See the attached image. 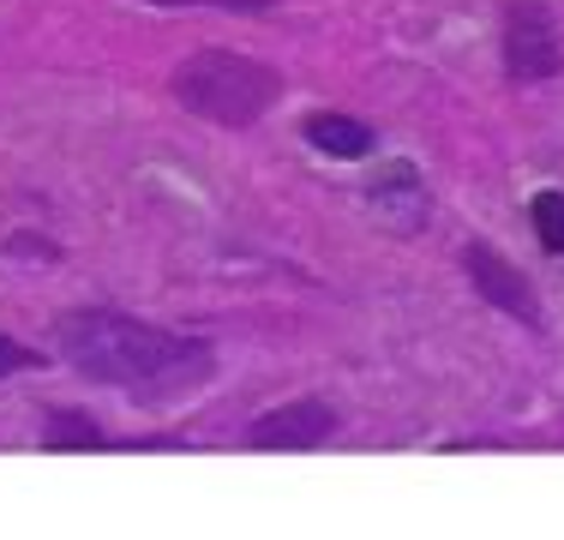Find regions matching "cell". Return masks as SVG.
<instances>
[{"label":"cell","instance_id":"obj_10","mask_svg":"<svg viewBox=\"0 0 564 540\" xmlns=\"http://www.w3.org/2000/svg\"><path fill=\"white\" fill-rule=\"evenodd\" d=\"M43 367V348H24L19 336L0 331V378H19V372H36Z\"/></svg>","mask_w":564,"mask_h":540},{"label":"cell","instance_id":"obj_9","mask_svg":"<svg viewBox=\"0 0 564 540\" xmlns=\"http://www.w3.org/2000/svg\"><path fill=\"white\" fill-rule=\"evenodd\" d=\"M529 223H534V235H541V247L564 259V193H534L529 198Z\"/></svg>","mask_w":564,"mask_h":540},{"label":"cell","instance_id":"obj_6","mask_svg":"<svg viewBox=\"0 0 564 540\" xmlns=\"http://www.w3.org/2000/svg\"><path fill=\"white\" fill-rule=\"evenodd\" d=\"M367 198L397 235H414V228L426 223V186H421V174H414V162H384L367 181Z\"/></svg>","mask_w":564,"mask_h":540},{"label":"cell","instance_id":"obj_1","mask_svg":"<svg viewBox=\"0 0 564 540\" xmlns=\"http://www.w3.org/2000/svg\"><path fill=\"white\" fill-rule=\"evenodd\" d=\"M61 360L90 385L127 390L139 402H174L186 390L210 385L217 355L205 336L163 331V324L127 318L115 306H78L61 318Z\"/></svg>","mask_w":564,"mask_h":540},{"label":"cell","instance_id":"obj_2","mask_svg":"<svg viewBox=\"0 0 564 540\" xmlns=\"http://www.w3.org/2000/svg\"><path fill=\"white\" fill-rule=\"evenodd\" d=\"M169 90L186 115L210 120V127H252L282 102V73L252 61V54L198 48L169 73Z\"/></svg>","mask_w":564,"mask_h":540},{"label":"cell","instance_id":"obj_11","mask_svg":"<svg viewBox=\"0 0 564 540\" xmlns=\"http://www.w3.org/2000/svg\"><path fill=\"white\" fill-rule=\"evenodd\" d=\"M144 7H210V12H271L276 0H144Z\"/></svg>","mask_w":564,"mask_h":540},{"label":"cell","instance_id":"obj_7","mask_svg":"<svg viewBox=\"0 0 564 540\" xmlns=\"http://www.w3.org/2000/svg\"><path fill=\"white\" fill-rule=\"evenodd\" d=\"M301 132H306V144L313 151H325V156H343V162H355V156H372V139L379 132L367 127V120H355V115H306L301 120Z\"/></svg>","mask_w":564,"mask_h":540},{"label":"cell","instance_id":"obj_3","mask_svg":"<svg viewBox=\"0 0 564 540\" xmlns=\"http://www.w3.org/2000/svg\"><path fill=\"white\" fill-rule=\"evenodd\" d=\"M564 66V43H558V24L546 0H517L505 12V73L517 85H541Z\"/></svg>","mask_w":564,"mask_h":540},{"label":"cell","instance_id":"obj_5","mask_svg":"<svg viewBox=\"0 0 564 540\" xmlns=\"http://www.w3.org/2000/svg\"><path fill=\"white\" fill-rule=\"evenodd\" d=\"M330 432H337V409L318 402V397H301V402H282V409L259 414V421L247 426V444L252 451H313Z\"/></svg>","mask_w":564,"mask_h":540},{"label":"cell","instance_id":"obj_4","mask_svg":"<svg viewBox=\"0 0 564 540\" xmlns=\"http://www.w3.org/2000/svg\"><path fill=\"white\" fill-rule=\"evenodd\" d=\"M463 270H468V282H475V294H480V301H492L499 313L522 318L529 331H541V324H546L541 301H534V289H529V277H522V270L510 264L505 252H492L487 240L463 247Z\"/></svg>","mask_w":564,"mask_h":540},{"label":"cell","instance_id":"obj_8","mask_svg":"<svg viewBox=\"0 0 564 540\" xmlns=\"http://www.w3.org/2000/svg\"><path fill=\"white\" fill-rule=\"evenodd\" d=\"M43 439L55 444V451H90V444H102V421L85 409H48L43 414Z\"/></svg>","mask_w":564,"mask_h":540}]
</instances>
